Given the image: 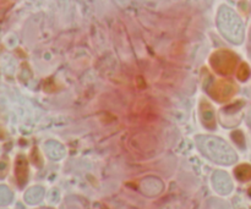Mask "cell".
Listing matches in <instances>:
<instances>
[{"label":"cell","instance_id":"6da1fadb","mask_svg":"<svg viewBox=\"0 0 251 209\" xmlns=\"http://www.w3.org/2000/svg\"><path fill=\"white\" fill-rule=\"evenodd\" d=\"M11 200V193L5 186H0V206L7 205Z\"/></svg>","mask_w":251,"mask_h":209}]
</instances>
